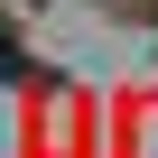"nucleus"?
Segmentation results:
<instances>
[{
  "instance_id": "1",
  "label": "nucleus",
  "mask_w": 158,
  "mask_h": 158,
  "mask_svg": "<svg viewBox=\"0 0 158 158\" xmlns=\"http://www.w3.org/2000/svg\"><path fill=\"white\" fill-rule=\"evenodd\" d=\"M0 74H19V47H10V37H0Z\"/></svg>"
}]
</instances>
